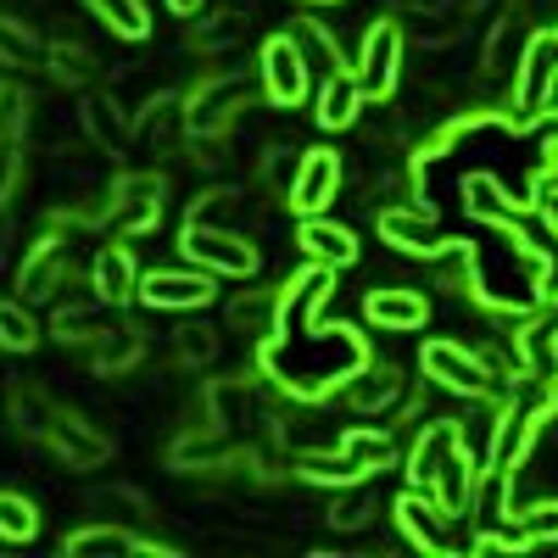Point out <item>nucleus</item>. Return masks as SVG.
Returning <instances> with one entry per match:
<instances>
[{"label": "nucleus", "instance_id": "3", "mask_svg": "<svg viewBox=\"0 0 558 558\" xmlns=\"http://www.w3.org/2000/svg\"><path fill=\"white\" fill-rule=\"evenodd\" d=\"M418 368H425V380L458 402H486L497 391V375L475 357V347H458V341H425L418 347Z\"/></svg>", "mask_w": 558, "mask_h": 558}, {"label": "nucleus", "instance_id": "52", "mask_svg": "<svg viewBox=\"0 0 558 558\" xmlns=\"http://www.w3.org/2000/svg\"><path fill=\"white\" fill-rule=\"evenodd\" d=\"M7 246H12V223H7V207H0V257H7Z\"/></svg>", "mask_w": 558, "mask_h": 558}, {"label": "nucleus", "instance_id": "24", "mask_svg": "<svg viewBox=\"0 0 558 558\" xmlns=\"http://www.w3.org/2000/svg\"><path fill=\"white\" fill-rule=\"evenodd\" d=\"M363 107H368V96H363L357 73H330V78H318V89H313V123H318L324 134L357 129Z\"/></svg>", "mask_w": 558, "mask_h": 558}, {"label": "nucleus", "instance_id": "19", "mask_svg": "<svg viewBox=\"0 0 558 558\" xmlns=\"http://www.w3.org/2000/svg\"><path fill=\"white\" fill-rule=\"evenodd\" d=\"M62 235L68 229L62 223H51L39 235V246L23 257V268H17V296L28 302V307H39V302H51L57 291H62V274H68V252H62Z\"/></svg>", "mask_w": 558, "mask_h": 558}, {"label": "nucleus", "instance_id": "13", "mask_svg": "<svg viewBox=\"0 0 558 558\" xmlns=\"http://www.w3.org/2000/svg\"><path fill=\"white\" fill-rule=\"evenodd\" d=\"M458 196H463V213H470L475 223H492V229H520L525 223V213H536V196L525 191V196H508L502 191V179H492V173H463V184H458Z\"/></svg>", "mask_w": 558, "mask_h": 558}, {"label": "nucleus", "instance_id": "5", "mask_svg": "<svg viewBox=\"0 0 558 558\" xmlns=\"http://www.w3.org/2000/svg\"><path fill=\"white\" fill-rule=\"evenodd\" d=\"M218 296V274L196 268V263H173V268H146L140 274V307H151V313H202L213 307Z\"/></svg>", "mask_w": 558, "mask_h": 558}, {"label": "nucleus", "instance_id": "42", "mask_svg": "<svg viewBox=\"0 0 558 558\" xmlns=\"http://www.w3.org/2000/svg\"><path fill=\"white\" fill-rule=\"evenodd\" d=\"M51 336H57L62 347H96L101 324H96V313H89V302H62V307L51 313Z\"/></svg>", "mask_w": 558, "mask_h": 558}, {"label": "nucleus", "instance_id": "15", "mask_svg": "<svg viewBox=\"0 0 558 558\" xmlns=\"http://www.w3.org/2000/svg\"><path fill=\"white\" fill-rule=\"evenodd\" d=\"M246 447H235V436L218 430V425H202V430H184L173 447H168V470L179 475H207V470H241Z\"/></svg>", "mask_w": 558, "mask_h": 558}, {"label": "nucleus", "instance_id": "28", "mask_svg": "<svg viewBox=\"0 0 558 558\" xmlns=\"http://www.w3.org/2000/svg\"><path fill=\"white\" fill-rule=\"evenodd\" d=\"M51 447H57V458L68 463V470H101V463L112 458V441L101 436V430H89L78 413H57V430H51Z\"/></svg>", "mask_w": 558, "mask_h": 558}, {"label": "nucleus", "instance_id": "30", "mask_svg": "<svg viewBox=\"0 0 558 558\" xmlns=\"http://www.w3.org/2000/svg\"><path fill=\"white\" fill-rule=\"evenodd\" d=\"M430 274H436V286L452 291V296H475L481 286V246L475 241H463V235H447L441 252L430 257Z\"/></svg>", "mask_w": 558, "mask_h": 558}, {"label": "nucleus", "instance_id": "39", "mask_svg": "<svg viewBox=\"0 0 558 558\" xmlns=\"http://www.w3.org/2000/svg\"><path fill=\"white\" fill-rule=\"evenodd\" d=\"M118 39H151V17H146V0H84Z\"/></svg>", "mask_w": 558, "mask_h": 558}, {"label": "nucleus", "instance_id": "40", "mask_svg": "<svg viewBox=\"0 0 558 558\" xmlns=\"http://www.w3.org/2000/svg\"><path fill=\"white\" fill-rule=\"evenodd\" d=\"M45 62V51H39V34L28 28V23H17V17H7L0 12V68H39Z\"/></svg>", "mask_w": 558, "mask_h": 558}, {"label": "nucleus", "instance_id": "49", "mask_svg": "<svg viewBox=\"0 0 558 558\" xmlns=\"http://www.w3.org/2000/svg\"><path fill=\"white\" fill-rule=\"evenodd\" d=\"M241 28H246L241 17H213L207 28H196V45H202V51H223L229 39H241Z\"/></svg>", "mask_w": 558, "mask_h": 558}, {"label": "nucleus", "instance_id": "33", "mask_svg": "<svg viewBox=\"0 0 558 558\" xmlns=\"http://www.w3.org/2000/svg\"><path fill=\"white\" fill-rule=\"evenodd\" d=\"M140 357H146V336L129 330V324H118V330H101L96 347H89V368H96V375H129Z\"/></svg>", "mask_w": 558, "mask_h": 558}, {"label": "nucleus", "instance_id": "44", "mask_svg": "<svg viewBox=\"0 0 558 558\" xmlns=\"http://www.w3.org/2000/svg\"><path fill=\"white\" fill-rule=\"evenodd\" d=\"M96 514H112L107 525H146L151 508L134 486H107V492H96Z\"/></svg>", "mask_w": 558, "mask_h": 558}, {"label": "nucleus", "instance_id": "31", "mask_svg": "<svg viewBox=\"0 0 558 558\" xmlns=\"http://www.w3.org/2000/svg\"><path fill=\"white\" fill-rule=\"evenodd\" d=\"M202 402H207V425H218V430H229V436L257 418V408H252V380H213V386L202 391Z\"/></svg>", "mask_w": 558, "mask_h": 558}, {"label": "nucleus", "instance_id": "43", "mask_svg": "<svg viewBox=\"0 0 558 558\" xmlns=\"http://www.w3.org/2000/svg\"><path fill=\"white\" fill-rule=\"evenodd\" d=\"M23 118H28V89L23 84H0V162L17 157Z\"/></svg>", "mask_w": 558, "mask_h": 558}, {"label": "nucleus", "instance_id": "35", "mask_svg": "<svg viewBox=\"0 0 558 558\" xmlns=\"http://www.w3.org/2000/svg\"><path fill=\"white\" fill-rule=\"evenodd\" d=\"M45 78L57 89H89L96 84V57L73 39H57V45H45Z\"/></svg>", "mask_w": 558, "mask_h": 558}, {"label": "nucleus", "instance_id": "47", "mask_svg": "<svg viewBox=\"0 0 558 558\" xmlns=\"http://www.w3.org/2000/svg\"><path fill=\"white\" fill-rule=\"evenodd\" d=\"M520 525L531 531V542H536V547H542V542H553V547H558V497H542V502H531Z\"/></svg>", "mask_w": 558, "mask_h": 558}, {"label": "nucleus", "instance_id": "45", "mask_svg": "<svg viewBox=\"0 0 558 558\" xmlns=\"http://www.w3.org/2000/svg\"><path fill=\"white\" fill-rule=\"evenodd\" d=\"M324 520H330V531H363L368 520H375V497H368L363 486H341Z\"/></svg>", "mask_w": 558, "mask_h": 558}, {"label": "nucleus", "instance_id": "22", "mask_svg": "<svg viewBox=\"0 0 558 558\" xmlns=\"http://www.w3.org/2000/svg\"><path fill=\"white\" fill-rule=\"evenodd\" d=\"M458 441H463V425H458V418H430V425L413 436V447L402 452V486L430 492V481H436V470H441V458H447Z\"/></svg>", "mask_w": 558, "mask_h": 558}, {"label": "nucleus", "instance_id": "32", "mask_svg": "<svg viewBox=\"0 0 558 558\" xmlns=\"http://www.w3.org/2000/svg\"><path fill=\"white\" fill-rule=\"evenodd\" d=\"M229 324L252 341H274L279 336V291H241L235 302L223 307Z\"/></svg>", "mask_w": 558, "mask_h": 558}, {"label": "nucleus", "instance_id": "25", "mask_svg": "<svg viewBox=\"0 0 558 558\" xmlns=\"http://www.w3.org/2000/svg\"><path fill=\"white\" fill-rule=\"evenodd\" d=\"M291 475L307 481V486H324V492H341V486H363L368 470L336 441V447H302L296 463H291Z\"/></svg>", "mask_w": 558, "mask_h": 558}, {"label": "nucleus", "instance_id": "23", "mask_svg": "<svg viewBox=\"0 0 558 558\" xmlns=\"http://www.w3.org/2000/svg\"><path fill=\"white\" fill-rule=\"evenodd\" d=\"M536 23L514 7V12H502L497 17V28H492V39H486V73L492 78H508V89H514V78H520V68H525V57H531V45H536Z\"/></svg>", "mask_w": 558, "mask_h": 558}, {"label": "nucleus", "instance_id": "36", "mask_svg": "<svg viewBox=\"0 0 558 558\" xmlns=\"http://www.w3.org/2000/svg\"><path fill=\"white\" fill-rule=\"evenodd\" d=\"M241 202L246 196L235 191V184H207V191L184 207V223H191V229H229L241 218Z\"/></svg>", "mask_w": 558, "mask_h": 558}, {"label": "nucleus", "instance_id": "6", "mask_svg": "<svg viewBox=\"0 0 558 558\" xmlns=\"http://www.w3.org/2000/svg\"><path fill=\"white\" fill-rule=\"evenodd\" d=\"M402 23L397 17H375L368 23V34L357 39V84L368 101H391L402 89Z\"/></svg>", "mask_w": 558, "mask_h": 558}, {"label": "nucleus", "instance_id": "46", "mask_svg": "<svg viewBox=\"0 0 558 558\" xmlns=\"http://www.w3.org/2000/svg\"><path fill=\"white\" fill-rule=\"evenodd\" d=\"M296 173H302V151H286V146H274V151L263 157V184H268V191H286V196H291Z\"/></svg>", "mask_w": 558, "mask_h": 558}, {"label": "nucleus", "instance_id": "16", "mask_svg": "<svg viewBox=\"0 0 558 558\" xmlns=\"http://www.w3.org/2000/svg\"><path fill=\"white\" fill-rule=\"evenodd\" d=\"M380 241L397 246L402 257H425V263H430L447 235H441L430 202H402V207H386V213H380Z\"/></svg>", "mask_w": 558, "mask_h": 558}, {"label": "nucleus", "instance_id": "14", "mask_svg": "<svg viewBox=\"0 0 558 558\" xmlns=\"http://www.w3.org/2000/svg\"><path fill=\"white\" fill-rule=\"evenodd\" d=\"M78 118H84L89 146L107 151L112 162H123V157L140 146V140H134V118H129V107H123L118 96H107V89H84V107H78Z\"/></svg>", "mask_w": 558, "mask_h": 558}, {"label": "nucleus", "instance_id": "41", "mask_svg": "<svg viewBox=\"0 0 558 558\" xmlns=\"http://www.w3.org/2000/svg\"><path fill=\"white\" fill-rule=\"evenodd\" d=\"M173 352H179L184 368H207L218 357V330H213L207 318H184L179 330H173Z\"/></svg>", "mask_w": 558, "mask_h": 558}, {"label": "nucleus", "instance_id": "10", "mask_svg": "<svg viewBox=\"0 0 558 558\" xmlns=\"http://www.w3.org/2000/svg\"><path fill=\"white\" fill-rule=\"evenodd\" d=\"M391 520H397V536L408 542V547H418L425 558H447L452 553V536H447V514L436 508V497L430 492H413V486H402L397 492V502H391Z\"/></svg>", "mask_w": 558, "mask_h": 558}, {"label": "nucleus", "instance_id": "50", "mask_svg": "<svg viewBox=\"0 0 558 558\" xmlns=\"http://www.w3.org/2000/svg\"><path fill=\"white\" fill-rule=\"evenodd\" d=\"M536 123H558V62H553V73H547V84H542V96H536L531 129H536Z\"/></svg>", "mask_w": 558, "mask_h": 558}, {"label": "nucleus", "instance_id": "1", "mask_svg": "<svg viewBox=\"0 0 558 558\" xmlns=\"http://www.w3.org/2000/svg\"><path fill=\"white\" fill-rule=\"evenodd\" d=\"M318 408H352L357 418H375L386 408H402V368L368 357V363H347L341 375H324L318 391H313Z\"/></svg>", "mask_w": 558, "mask_h": 558}, {"label": "nucleus", "instance_id": "17", "mask_svg": "<svg viewBox=\"0 0 558 558\" xmlns=\"http://www.w3.org/2000/svg\"><path fill=\"white\" fill-rule=\"evenodd\" d=\"M134 140L157 157H173L191 146V118H184V96H173V89H162V96H151L146 107L134 112Z\"/></svg>", "mask_w": 558, "mask_h": 558}, {"label": "nucleus", "instance_id": "27", "mask_svg": "<svg viewBox=\"0 0 558 558\" xmlns=\"http://www.w3.org/2000/svg\"><path fill=\"white\" fill-rule=\"evenodd\" d=\"M363 318L375 330H425L430 324V302L418 291H402V286H380L363 296Z\"/></svg>", "mask_w": 558, "mask_h": 558}, {"label": "nucleus", "instance_id": "7", "mask_svg": "<svg viewBox=\"0 0 558 558\" xmlns=\"http://www.w3.org/2000/svg\"><path fill=\"white\" fill-rule=\"evenodd\" d=\"M179 263H196L218 279H252L263 268L257 246L246 235H235V229H179Z\"/></svg>", "mask_w": 558, "mask_h": 558}, {"label": "nucleus", "instance_id": "18", "mask_svg": "<svg viewBox=\"0 0 558 558\" xmlns=\"http://www.w3.org/2000/svg\"><path fill=\"white\" fill-rule=\"evenodd\" d=\"M514 352L525 375H558V291H547L542 307H531L514 324Z\"/></svg>", "mask_w": 558, "mask_h": 558}, {"label": "nucleus", "instance_id": "12", "mask_svg": "<svg viewBox=\"0 0 558 558\" xmlns=\"http://www.w3.org/2000/svg\"><path fill=\"white\" fill-rule=\"evenodd\" d=\"M252 101V89L241 73L229 78H202L191 96H184V118H191V134H229V123L241 118V107Z\"/></svg>", "mask_w": 558, "mask_h": 558}, {"label": "nucleus", "instance_id": "9", "mask_svg": "<svg viewBox=\"0 0 558 558\" xmlns=\"http://www.w3.org/2000/svg\"><path fill=\"white\" fill-rule=\"evenodd\" d=\"M330 291H336V268L307 257V268H296L286 286H279V336H274L268 347H286L302 324H307L324 302H330Z\"/></svg>", "mask_w": 558, "mask_h": 558}, {"label": "nucleus", "instance_id": "48", "mask_svg": "<svg viewBox=\"0 0 558 558\" xmlns=\"http://www.w3.org/2000/svg\"><path fill=\"white\" fill-rule=\"evenodd\" d=\"M536 184H531V196H536V213H542V223L553 229V241H558V173L547 168V173H531Z\"/></svg>", "mask_w": 558, "mask_h": 558}, {"label": "nucleus", "instance_id": "37", "mask_svg": "<svg viewBox=\"0 0 558 558\" xmlns=\"http://www.w3.org/2000/svg\"><path fill=\"white\" fill-rule=\"evenodd\" d=\"M34 347H39V318L28 313V302L23 296H0V352L23 357Z\"/></svg>", "mask_w": 558, "mask_h": 558}, {"label": "nucleus", "instance_id": "51", "mask_svg": "<svg viewBox=\"0 0 558 558\" xmlns=\"http://www.w3.org/2000/svg\"><path fill=\"white\" fill-rule=\"evenodd\" d=\"M202 7H207V0H168L173 17H202Z\"/></svg>", "mask_w": 558, "mask_h": 558}, {"label": "nucleus", "instance_id": "8", "mask_svg": "<svg viewBox=\"0 0 558 558\" xmlns=\"http://www.w3.org/2000/svg\"><path fill=\"white\" fill-rule=\"evenodd\" d=\"M62 553H68V558H173L179 547L140 536L134 525L89 520V525H78V531H68V536H62Z\"/></svg>", "mask_w": 558, "mask_h": 558}, {"label": "nucleus", "instance_id": "20", "mask_svg": "<svg viewBox=\"0 0 558 558\" xmlns=\"http://www.w3.org/2000/svg\"><path fill=\"white\" fill-rule=\"evenodd\" d=\"M475 492H481V458H475V447L470 441H458L447 458H441V470H436V481H430V497H436V508L447 520H463L475 508Z\"/></svg>", "mask_w": 558, "mask_h": 558}, {"label": "nucleus", "instance_id": "34", "mask_svg": "<svg viewBox=\"0 0 558 558\" xmlns=\"http://www.w3.org/2000/svg\"><path fill=\"white\" fill-rule=\"evenodd\" d=\"M368 475H380V470H397L402 463V447H397V436L391 430H375V425H352V430H341L336 436Z\"/></svg>", "mask_w": 558, "mask_h": 558}, {"label": "nucleus", "instance_id": "29", "mask_svg": "<svg viewBox=\"0 0 558 558\" xmlns=\"http://www.w3.org/2000/svg\"><path fill=\"white\" fill-rule=\"evenodd\" d=\"M7 413H12V425L28 436V441H45L51 447V430H57V402H51V391L45 386H34V380H12L7 386Z\"/></svg>", "mask_w": 558, "mask_h": 558}, {"label": "nucleus", "instance_id": "38", "mask_svg": "<svg viewBox=\"0 0 558 558\" xmlns=\"http://www.w3.org/2000/svg\"><path fill=\"white\" fill-rule=\"evenodd\" d=\"M34 536H39V508H34V497L0 486V542H7V547H28Z\"/></svg>", "mask_w": 558, "mask_h": 558}, {"label": "nucleus", "instance_id": "21", "mask_svg": "<svg viewBox=\"0 0 558 558\" xmlns=\"http://www.w3.org/2000/svg\"><path fill=\"white\" fill-rule=\"evenodd\" d=\"M140 274L146 268L134 263V252L123 241H107L96 257H89V296H96L101 307H129L140 296Z\"/></svg>", "mask_w": 558, "mask_h": 558}, {"label": "nucleus", "instance_id": "11", "mask_svg": "<svg viewBox=\"0 0 558 558\" xmlns=\"http://www.w3.org/2000/svg\"><path fill=\"white\" fill-rule=\"evenodd\" d=\"M341 173H347L341 151H330V146H307V151H302V173H296V184H291L286 207H291L296 218L330 213V202L341 196Z\"/></svg>", "mask_w": 558, "mask_h": 558}, {"label": "nucleus", "instance_id": "54", "mask_svg": "<svg viewBox=\"0 0 558 558\" xmlns=\"http://www.w3.org/2000/svg\"><path fill=\"white\" fill-rule=\"evenodd\" d=\"M547 39H553V51H558V23H553V28H547Z\"/></svg>", "mask_w": 558, "mask_h": 558}, {"label": "nucleus", "instance_id": "53", "mask_svg": "<svg viewBox=\"0 0 558 558\" xmlns=\"http://www.w3.org/2000/svg\"><path fill=\"white\" fill-rule=\"evenodd\" d=\"M302 7H336V0H302Z\"/></svg>", "mask_w": 558, "mask_h": 558}, {"label": "nucleus", "instance_id": "2", "mask_svg": "<svg viewBox=\"0 0 558 558\" xmlns=\"http://www.w3.org/2000/svg\"><path fill=\"white\" fill-rule=\"evenodd\" d=\"M162 202H168L162 173H118L112 191L101 196L96 229H118V235H151V229L162 223Z\"/></svg>", "mask_w": 558, "mask_h": 558}, {"label": "nucleus", "instance_id": "26", "mask_svg": "<svg viewBox=\"0 0 558 558\" xmlns=\"http://www.w3.org/2000/svg\"><path fill=\"white\" fill-rule=\"evenodd\" d=\"M296 246L313 257V263H330V268H352L357 263V229H347V223H336V218H302L296 223Z\"/></svg>", "mask_w": 558, "mask_h": 558}, {"label": "nucleus", "instance_id": "4", "mask_svg": "<svg viewBox=\"0 0 558 558\" xmlns=\"http://www.w3.org/2000/svg\"><path fill=\"white\" fill-rule=\"evenodd\" d=\"M257 89H263L268 107H302L307 101L313 68H307V57H302V45H296L291 28L263 39V51H257Z\"/></svg>", "mask_w": 558, "mask_h": 558}]
</instances>
